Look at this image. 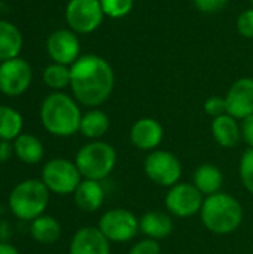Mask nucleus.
<instances>
[{"label":"nucleus","instance_id":"nucleus-13","mask_svg":"<svg viewBox=\"0 0 253 254\" xmlns=\"http://www.w3.org/2000/svg\"><path fill=\"white\" fill-rule=\"evenodd\" d=\"M227 113L239 121L253 115V77H240L225 95Z\"/></svg>","mask_w":253,"mask_h":254},{"label":"nucleus","instance_id":"nucleus-36","mask_svg":"<svg viewBox=\"0 0 253 254\" xmlns=\"http://www.w3.org/2000/svg\"><path fill=\"white\" fill-rule=\"evenodd\" d=\"M251 4H252V7H253V0H251Z\"/></svg>","mask_w":253,"mask_h":254},{"label":"nucleus","instance_id":"nucleus-34","mask_svg":"<svg viewBox=\"0 0 253 254\" xmlns=\"http://www.w3.org/2000/svg\"><path fill=\"white\" fill-rule=\"evenodd\" d=\"M12 238V226L6 220H0V243H9Z\"/></svg>","mask_w":253,"mask_h":254},{"label":"nucleus","instance_id":"nucleus-14","mask_svg":"<svg viewBox=\"0 0 253 254\" xmlns=\"http://www.w3.org/2000/svg\"><path fill=\"white\" fill-rule=\"evenodd\" d=\"M164 138V128L160 121L154 118L137 119L130 129V140L133 146L142 152H154L160 147Z\"/></svg>","mask_w":253,"mask_h":254},{"label":"nucleus","instance_id":"nucleus-3","mask_svg":"<svg viewBox=\"0 0 253 254\" xmlns=\"http://www.w3.org/2000/svg\"><path fill=\"white\" fill-rule=\"evenodd\" d=\"M200 217L209 232L215 235H230L243 223V207L231 193L218 192L204 198Z\"/></svg>","mask_w":253,"mask_h":254},{"label":"nucleus","instance_id":"nucleus-33","mask_svg":"<svg viewBox=\"0 0 253 254\" xmlns=\"http://www.w3.org/2000/svg\"><path fill=\"white\" fill-rule=\"evenodd\" d=\"M13 155V144H10V141L0 140V162H7Z\"/></svg>","mask_w":253,"mask_h":254},{"label":"nucleus","instance_id":"nucleus-9","mask_svg":"<svg viewBox=\"0 0 253 254\" xmlns=\"http://www.w3.org/2000/svg\"><path fill=\"white\" fill-rule=\"evenodd\" d=\"M204 195L192 185V183H182L169 188L164 205L170 216L179 217V219H189L195 214H200Z\"/></svg>","mask_w":253,"mask_h":254},{"label":"nucleus","instance_id":"nucleus-25","mask_svg":"<svg viewBox=\"0 0 253 254\" xmlns=\"http://www.w3.org/2000/svg\"><path fill=\"white\" fill-rule=\"evenodd\" d=\"M42 77L45 85L52 91H63L64 88L70 86V79H72L70 67L52 63L43 70Z\"/></svg>","mask_w":253,"mask_h":254},{"label":"nucleus","instance_id":"nucleus-11","mask_svg":"<svg viewBox=\"0 0 253 254\" xmlns=\"http://www.w3.org/2000/svg\"><path fill=\"white\" fill-rule=\"evenodd\" d=\"M31 79V65L19 57L0 64V92L7 97L24 94L30 88Z\"/></svg>","mask_w":253,"mask_h":254},{"label":"nucleus","instance_id":"nucleus-28","mask_svg":"<svg viewBox=\"0 0 253 254\" xmlns=\"http://www.w3.org/2000/svg\"><path fill=\"white\" fill-rule=\"evenodd\" d=\"M239 34L245 39H253V7L245 9L236 21Z\"/></svg>","mask_w":253,"mask_h":254},{"label":"nucleus","instance_id":"nucleus-16","mask_svg":"<svg viewBox=\"0 0 253 254\" xmlns=\"http://www.w3.org/2000/svg\"><path fill=\"white\" fill-rule=\"evenodd\" d=\"M76 207L85 213H95L100 210L106 199V190L101 182L84 179L73 193Z\"/></svg>","mask_w":253,"mask_h":254},{"label":"nucleus","instance_id":"nucleus-23","mask_svg":"<svg viewBox=\"0 0 253 254\" xmlns=\"http://www.w3.org/2000/svg\"><path fill=\"white\" fill-rule=\"evenodd\" d=\"M31 238L42 246H51L57 243L61 237V225L52 216H40L34 219L30 225Z\"/></svg>","mask_w":253,"mask_h":254},{"label":"nucleus","instance_id":"nucleus-8","mask_svg":"<svg viewBox=\"0 0 253 254\" xmlns=\"http://www.w3.org/2000/svg\"><path fill=\"white\" fill-rule=\"evenodd\" d=\"M110 243H128L139 232V217L125 208H110L104 211L97 226Z\"/></svg>","mask_w":253,"mask_h":254},{"label":"nucleus","instance_id":"nucleus-19","mask_svg":"<svg viewBox=\"0 0 253 254\" xmlns=\"http://www.w3.org/2000/svg\"><path fill=\"white\" fill-rule=\"evenodd\" d=\"M192 185L204 195H215L221 192L224 185V174L219 167L213 164H201L195 168L192 176Z\"/></svg>","mask_w":253,"mask_h":254},{"label":"nucleus","instance_id":"nucleus-6","mask_svg":"<svg viewBox=\"0 0 253 254\" xmlns=\"http://www.w3.org/2000/svg\"><path fill=\"white\" fill-rule=\"evenodd\" d=\"M40 180L48 190L55 195H73L79 183L84 180L75 161L66 158H54L45 162Z\"/></svg>","mask_w":253,"mask_h":254},{"label":"nucleus","instance_id":"nucleus-5","mask_svg":"<svg viewBox=\"0 0 253 254\" xmlns=\"http://www.w3.org/2000/svg\"><path fill=\"white\" fill-rule=\"evenodd\" d=\"M118 162V153L110 143L103 140H94L84 144L76 156L75 164L82 179L103 182L115 170Z\"/></svg>","mask_w":253,"mask_h":254},{"label":"nucleus","instance_id":"nucleus-22","mask_svg":"<svg viewBox=\"0 0 253 254\" xmlns=\"http://www.w3.org/2000/svg\"><path fill=\"white\" fill-rule=\"evenodd\" d=\"M22 49V34L16 25L0 19V63L18 58Z\"/></svg>","mask_w":253,"mask_h":254},{"label":"nucleus","instance_id":"nucleus-18","mask_svg":"<svg viewBox=\"0 0 253 254\" xmlns=\"http://www.w3.org/2000/svg\"><path fill=\"white\" fill-rule=\"evenodd\" d=\"M139 229L145 238L151 240H164L173 232V220L169 213L164 211H148L139 217Z\"/></svg>","mask_w":253,"mask_h":254},{"label":"nucleus","instance_id":"nucleus-24","mask_svg":"<svg viewBox=\"0 0 253 254\" xmlns=\"http://www.w3.org/2000/svg\"><path fill=\"white\" fill-rule=\"evenodd\" d=\"M24 119L18 110L13 107L0 104V140L13 141L19 134H22Z\"/></svg>","mask_w":253,"mask_h":254},{"label":"nucleus","instance_id":"nucleus-4","mask_svg":"<svg viewBox=\"0 0 253 254\" xmlns=\"http://www.w3.org/2000/svg\"><path fill=\"white\" fill-rule=\"evenodd\" d=\"M49 190L40 179L19 182L9 193V210L22 222H33L45 214L49 204Z\"/></svg>","mask_w":253,"mask_h":254},{"label":"nucleus","instance_id":"nucleus-12","mask_svg":"<svg viewBox=\"0 0 253 254\" xmlns=\"http://www.w3.org/2000/svg\"><path fill=\"white\" fill-rule=\"evenodd\" d=\"M46 51L52 63L70 67L81 57V42L78 34L70 28H60L49 34Z\"/></svg>","mask_w":253,"mask_h":254},{"label":"nucleus","instance_id":"nucleus-7","mask_svg":"<svg viewBox=\"0 0 253 254\" xmlns=\"http://www.w3.org/2000/svg\"><path fill=\"white\" fill-rule=\"evenodd\" d=\"M143 170L151 182L167 189L177 185L183 173L180 159L174 153L161 149L148 153L143 162Z\"/></svg>","mask_w":253,"mask_h":254},{"label":"nucleus","instance_id":"nucleus-31","mask_svg":"<svg viewBox=\"0 0 253 254\" xmlns=\"http://www.w3.org/2000/svg\"><path fill=\"white\" fill-rule=\"evenodd\" d=\"M230 0H192L194 6L197 10H200L201 13H218L221 10L225 9V6L228 4Z\"/></svg>","mask_w":253,"mask_h":254},{"label":"nucleus","instance_id":"nucleus-2","mask_svg":"<svg viewBox=\"0 0 253 254\" xmlns=\"http://www.w3.org/2000/svg\"><path fill=\"white\" fill-rule=\"evenodd\" d=\"M82 115L79 103L63 91L51 92L40 106V122L43 128L55 137L64 138L79 132Z\"/></svg>","mask_w":253,"mask_h":254},{"label":"nucleus","instance_id":"nucleus-17","mask_svg":"<svg viewBox=\"0 0 253 254\" xmlns=\"http://www.w3.org/2000/svg\"><path fill=\"white\" fill-rule=\"evenodd\" d=\"M210 131L213 140L225 149H234L242 140L240 121L228 113L212 119Z\"/></svg>","mask_w":253,"mask_h":254},{"label":"nucleus","instance_id":"nucleus-32","mask_svg":"<svg viewBox=\"0 0 253 254\" xmlns=\"http://www.w3.org/2000/svg\"><path fill=\"white\" fill-rule=\"evenodd\" d=\"M240 128H242V140L249 147H253V115L240 121Z\"/></svg>","mask_w":253,"mask_h":254},{"label":"nucleus","instance_id":"nucleus-21","mask_svg":"<svg viewBox=\"0 0 253 254\" xmlns=\"http://www.w3.org/2000/svg\"><path fill=\"white\" fill-rule=\"evenodd\" d=\"M12 144L15 156L27 165H36L43 159L45 147L43 143L36 135L19 134Z\"/></svg>","mask_w":253,"mask_h":254},{"label":"nucleus","instance_id":"nucleus-35","mask_svg":"<svg viewBox=\"0 0 253 254\" xmlns=\"http://www.w3.org/2000/svg\"><path fill=\"white\" fill-rule=\"evenodd\" d=\"M0 254H21L19 250L10 243H0Z\"/></svg>","mask_w":253,"mask_h":254},{"label":"nucleus","instance_id":"nucleus-20","mask_svg":"<svg viewBox=\"0 0 253 254\" xmlns=\"http://www.w3.org/2000/svg\"><path fill=\"white\" fill-rule=\"evenodd\" d=\"M109 128H110L109 115L101 109L95 107V109H89L82 115L79 132L85 138L94 141V140H101L107 134Z\"/></svg>","mask_w":253,"mask_h":254},{"label":"nucleus","instance_id":"nucleus-27","mask_svg":"<svg viewBox=\"0 0 253 254\" xmlns=\"http://www.w3.org/2000/svg\"><path fill=\"white\" fill-rule=\"evenodd\" d=\"M239 176L245 189L253 195V147H248L239 164Z\"/></svg>","mask_w":253,"mask_h":254},{"label":"nucleus","instance_id":"nucleus-10","mask_svg":"<svg viewBox=\"0 0 253 254\" xmlns=\"http://www.w3.org/2000/svg\"><path fill=\"white\" fill-rule=\"evenodd\" d=\"M64 15L69 28L76 34L94 33L104 19L100 0H69Z\"/></svg>","mask_w":253,"mask_h":254},{"label":"nucleus","instance_id":"nucleus-1","mask_svg":"<svg viewBox=\"0 0 253 254\" xmlns=\"http://www.w3.org/2000/svg\"><path fill=\"white\" fill-rule=\"evenodd\" d=\"M70 89L79 104L95 109L110 98L115 88V71L103 57L95 54L81 55L70 65Z\"/></svg>","mask_w":253,"mask_h":254},{"label":"nucleus","instance_id":"nucleus-29","mask_svg":"<svg viewBox=\"0 0 253 254\" xmlns=\"http://www.w3.org/2000/svg\"><path fill=\"white\" fill-rule=\"evenodd\" d=\"M204 112L212 118H219L222 115L227 113V101L225 97H219V95H212L204 101Z\"/></svg>","mask_w":253,"mask_h":254},{"label":"nucleus","instance_id":"nucleus-15","mask_svg":"<svg viewBox=\"0 0 253 254\" xmlns=\"http://www.w3.org/2000/svg\"><path fill=\"white\" fill-rule=\"evenodd\" d=\"M69 254H110V241L97 226H84L72 237Z\"/></svg>","mask_w":253,"mask_h":254},{"label":"nucleus","instance_id":"nucleus-30","mask_svg":"<svg viewBox=\"0 0 253 254\" xmlns=\"http://www.w3.org/2000/svg\"><path fill=\"white\" fill-rule=\"evenodd\" d=\"M128 254H161V246L157 240L143 238L133 244V247L128 250Z\"/></svg>","mask_w":253,"mask_h":254},{"label":"nucleus","instance_id":"nucleus-26","mask_svg":"<svg viewBox=\"0 0 253 254\" xmlns=\"http://www.w3.org/2000/svg\"><path fill=\"white\" fill-rule=\"evenodd\" d=\"M104 16L112 19H121L131 13L134 7V0H100Z\"/></svg>","mask_w":253,"mask_h":254}]
</instances>
